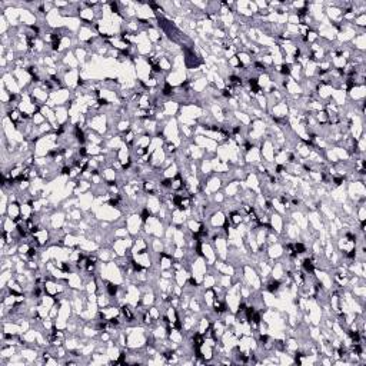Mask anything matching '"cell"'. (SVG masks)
I'll return each instance as SVG.
<instances>
[{
	"instance_id": "obj_1",
	"label": "cell",
	"mask_w": 366,
	"mask_h": 366,
	"mask_svg": "<svg viewBox=\"0 0 366 366\" xmlns=\"http://www.w3.org/2000/svg\"><path fill=\"white\" fill-rule=\"evenodd\" d=\"M302 266H303V271L306 272V273H312L313 269H315V266H313V259H310V258L305 259L303 263H302Z\"/></svg>"
},
{
	"instance_id": "obj_2",
	"label": "cell",
	"mask_w": 366,
	"mask_h": 366,
	"mask_svg": "<svg viewBox=\"0 0 366 366\" xmlns=\"http://www.w3.org/2000/svg\"><path fill=\"white\" fill-rule=\"evenodd\" d=\"M122 313L125 315L126 320H129V322H132V320L134 319V315H133V312H132V309H130L129 306H123V308H122Z\"/></svg>"
},
{
	"instance_id": "obj_3",
	"label": "cell",
	"mask_w": 366,
	"mask_h": 366,
	"mask_svg": "<svg viewBox=\"0 0 366 366\" xmlns=\"http://www.w3.org/2000/svg\"><path fill=\"white\" fill-rule=\"evenodd\" d=\"M279 287H280V282H279V280H272V282L267 285V290L271 292V293H274V292L279 290Z\"/></svg>"
},
{
	"instance_id": "obj_4",
	"label": "cell",
	"mask_w": 366,
	"mask_h": 366,
	"mask_svg": "<svg viewBox=\"0 0 366 366\" xmlns=\"http://www.w3.org/2000/svg\"><path fill=\"white\" fill-rule=\"evenodd\" d=\"M349 337L350 341L353 342V343H359L360 342V335H359V332H356V330H349Z\"/></svg>"
},
{
	"instance_id": "obj_5",
	"label": "cell",
	"mask_w": 366,
	"mask_h": 366,
	"mask_svg": "<svg viewBox=\"0 0 366 366\" xmlns=\"http://www.w3.org/2000/svg\"><path fill=\"white\" fill-rule=\"evenodd\" d=\"M106 290H107V293L110 296H115L117 293V286L115 285V283H107V286H106Z\"/></svg>"
},
{
	"instance_id": "obj_6",
	"label": "cell",
	"mask_w": 366,
	"mask_h": 366,
	"mask_svg": "<svg viewBox=\"0 0 366 366\" xmlns=\"http://www.w3.org/2000/svg\"><path fill=\"white\" fill-rule=\"evenodd\" d=\"M230 220H232L235 225H237V223H240L242 222V216L237 212H233L232 215H230Z\"/></svg>"
},
{
	"instance_id": "obj_7",
	"label": "cell",
	"mask_w": 366,
	"mask_h": 366,
	"mask_svg": "<svg viewBox=\"0 0 366 366\" xmlns=\"http://www.w3.org/2000/svg\"><path fill=\"white\" fill-rule=\"evenodd\" d=\"M280 73L289 75V73H290V66H289V64H282V66H280Z\"/></svg>"
}]
</instances>
